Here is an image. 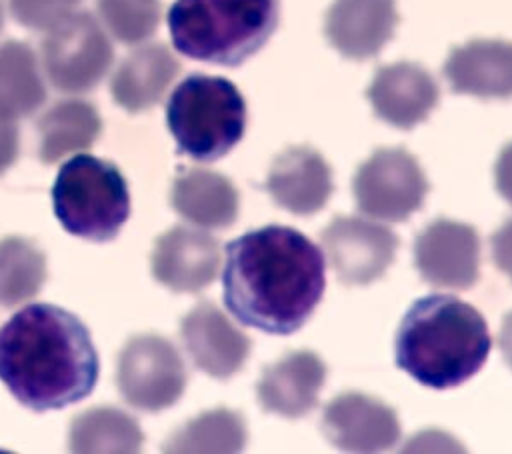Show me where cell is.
I'll return each mask as SVG.
<instances>
[{"instance_id":"9","label":"cell","mask_w":512,"mask_h":454,"mask_svg":"<svg viewBox=\"0 0 512 454\" xmlns=\"http://www.w3.org/2000/svg\"><path fill=\"white\" fill-rule=\"evenodd\" d=\"M186 368L178 350L162 336L142 334L120 352L118 388L128 404L158 412L182 396Z\"/></svg>"},{"instance_id":"29","label":"cell","mask_w":512,"mask_h":454,"mask_svg":"<svg viewBox=\"0 0 512 454\" xmlns=\"http://www.w3.org/2000/svg\"><path fill=\"white\" fill-rule=\"evenodd\" d=\"M492 260L500 274L512 282V218L506 220L490 238Z\"/></svg>"},{"instance_id":"30","label":"cell","mask_w":512,"mask_h":454,"mask_svg":"<svg viewBox=\"0 0 512 454\" xmlns=\"http://www.w3.org/2000/svg\"><path fill=\"white\" fill-rule=\"evenodd\" d=\"M494 180L500 196L512 204V142L502 148L494 166Z\"/></svg>"},{"instance_id":"5","label":"cell","mask_w":512,"mask_h":454,"mask_svg":"<svg viewBox=\"0 0 512 454\" xmlns=\"http://www.w3.org/2000/svg\"><path fill=\"white\" fill-rule=\"evenodd\" d=\"M246 102L240 90L222 76L190 74L170 94L166 124L178 152L212 162L226 156L244 136Z\"/></svg>"},{"instance_id":"1","label":"cell","mask_w":512,"mask_h":454,"mask_svg":"<svg viewBox=\"0 0 512 454\" xmlns=\"http://www.w3.org/2000/svg\"><path fill=\"white\" fill-rule=\"evenodd\" d=\"M222 284L224 304L238 322L288 336L324 296V256L296 228L262 226L226 244Z\"/></svg>"},{"instance_id":"27","label":"cell","mask_w":512,"mask_h":454,"mask_svg":"<svg viewBox=\"0 0 512 454\" xmlns=\"http://www.w3.org/2000/svg\"><path fill=\"white\" fill-rule=\"evenodd\" d=\"M96 4L110 34L124 44H140L158 28L160 0H96Z\"/></svg>"},{"instance_id":"22","label":"cell","mask_w":512,"mask_h":454,"mask_svg":"<svg viewBox=\"0 0 512 454\" xmlns=\"http://www.w3.org/2000/svg\"><path fill=\"white\" fill-rule=\"evenodd\" d=\"M102 132L98 110L86 100H62L38 120L40 158L46 164L60 160L70 152L90 148Z\"/></svg>"},{"instance_id":"20","label":"cell","mask_w":512,"mask_h":454,"mask_svg":"<svg viewBox=\"0 0 512 454\" xmlns=\"http://www.w3.org/2000/svg\"><path fill=\"white\" fill-rule=\"evenodd\" d=\"M180 72V62L164 44L136 48L114 72L110 90L118 106L142 112L158 104Z\"/></svg>"},{"instance_id":"13","label":"cell","mask_w":512,"mask_h":454,"mask_svg":"<svg viewBox=\"0 0 512 454\" xmlns=\"http://www.w3.org/2000/svg\"><path fill=\"white\" fill-rule=\"evenodd\" d=\"M366 96L378 118L410 130L430 116L438 104L440 90L426 68L414 62H396L376 70Z\"/></svg>"},{"instance_id":"10","label":"cell","mask_w":512,"mask_h":454,"mask_svg":"<svg viewBox=\"0 0 512 454\" xmlns=\"http://www.w3.org/2000/svg\"><path fill=\"white\" fill-rule=\"evenodd\" d=\"M320 242L346 286H366L384 276L400 244L396 232L358 216H336L322 230Z\"/></svg>"},{"instance_id":"2","label":"cell","mask_w":512,"mask_h":454,"mask_svg":"<svg viewBox=\"0 0 512 454\" xmlns=\"http://www.w3.org/2000/svg\"><path fill=\"white\" fill-rule=\"evenodd\" d=\"M0 380L34 412L86 398L98 380L88 328L60 306H26L0 328Z\"/></svg>"},{"instance_id":"21","label":"cell","mask_w":512,"mask_h":454,"mask_svg":"<svg viewBox=\"0 0 512 454\" xmlns=\"http://www.w3.org/2000/svg\"><path fill=\"white\" fill-rule=\"evenodd\" d=\"M174 210L204 228H228L240 208L236 186L222 174L192 168L182 172L172 186Z\"/></svg>"},{"instance_id":"32","label":"cell","mask_w":512,"mask_h":454,"mask_svg":"<svg viewBox=\"0 0 512 454\" xmlns=\"http://www.w3.org/2000/svg\"><path fill=\"white\" fill-rule=\"evenodd\" d=\"M498 342H500V350H502L506 364L512 368V312H508L502 320Z\"/></svg>"},{"instance_id":"28","label":"cell","mask_w":512,"mask_h":454,"mask_svg":"<svg viewBox=\"0 0 512 454\" xmlns=\"http://www.w3.org/2000/svg\"><path fill=\"white\" fill-rule=\"evenodd\" d=\"M12 16L26 28L48 30L72 14L82 0H8Z\"/></svg>"},{"instance_id":"12","label":"cell","mask_w":512,"mask_h":454,"mask_svg":"<svg viewBox=\"0 0 512 454\" xmlns=\"http://www.w3.org/2000/svg\"><path fill=\"white\" fill-rule=\"evenodd\" d=\"M322 432L344 452H382L398 442L400 420L382 400L344 392L326 404Z\"/></svg>"},{"instance_id":"26","label":"cell","mask_w":512,"mask_h":454,"mask_svg":"<svg viewBox=\"0 0 512 454\" xmlns=\"http://www.w3.org/2000/svg\"><path fill=\"white\" fill-rule=\"evenodd\" d=\"M46 280L44 252L26 238L0 240V306H16L38 294Z\"/></svg>"},{"instance_id":"4","label":"cell","mask_w":512,"mask_h":454,"mask_svg":"<svg viewBox=\"0 0 512 454\" xmlns=\"http://www.w3.org/2000/svg\"><path fill=\"white\" fill-rule=\"evenodd\" d=\"M280 0H176L168 12L174 48L194 60L240 66L270 40Z\"/></svg>"},{"instance_id":"14","label":"cell","mask_w":512,"mask_h":454,"mask_svg":"<svg viewBox=\"0 0 512 454\" xmlns=\"http://www.w3.org/2000/svg\"><path fill=\"white\" fill-rule=\"evenodd\" d=\"M192 362L212 378H230L250 354V338L240 332L212 302L196 304L180 324Z\"/></svg>"},{"instance_id":"6","label":"cell","mask_w":512,"mask_h":454,"mask_svg":"<svg viewBox=\"0 0 512 454\" xmlns=\"http://www.w3.org/2000/svg\"><path fill=\"white\" fill-rule=\"evenodd\" d=\"M54 214L74 236L112 240L130 214L122 172L108 160L78 154L62 164L52 188Z\"/></svg>"},{"instance_id":"33","label":"cell","mask_w":512,"mask_h":454,"mask_svg":"<svg viewBox=\"0 0 512 454\" xmlns=\"http://www.w3.org/2000/svg\"><path fill=\"white\" fill-rule=\"evenodd\" d=\"M2 22H4V14H2V2H0V30H2Z\"/></svg>"},{"instance_id":"23","label":"cell","mask_w":512,"mask_h":454,"mask_svg":"<svg viewBox=\"0 0 512 454\" xmlns=\"http://www.w3.org/2000/svg\"><path fill=\"white\" fill-rule=\"evenodd\" d=\"M46 100L38 62L24 42L0 46V120L14 122L36 112Z\"/></svg>"},{"instance_id":"17","label":"cell","mask_w":512,"mask_h":454,"mask_svg":"<svg viewBox=\"0 0 512 454\" xmlns=\"http://www.w3.org/2000/svg\"><path fill=\"white\" fill-rule=\"evenodd\" d=\"M334 190L332 168L322 154L310 146H290L270 164L266 192L272 200L298 216L324 208Z\"/></svg>"},{"instance_id":"8","label":"cell","mask_w":512,"mask_h":454,"mask_svg":"<svg viewBox=\"0 0 512 454\" xmlns=\"http://www.w3.org/2000/svg\"><path fill=\"white\" fill-rule=\"evenodd\" d=\"M358 210L372 218L400 222L422 208L428 180L404 148H378L354 174Z\"/></svg>"},{"instance_id":"15","label":"cell","mask_w":512,"mask_h":454,"mask_svg":"<svg viewBox=\"0 0 512 454\" xmlns=\"http://www.w3.org/2000/svg\"><path fill=\"white\" fill-rule=\"evenodd\" d=\"M220 246L208 232L174 226L164 232L152 252L154 278L174 292H198L218 274Z\"/></svg>"},{"instance_id":"16","label":"cell","mask_w":512,"mask_h":454,"mask_svg":"<svg viewBox=\"0 0 512 454\" xmlns=\"http://www.w3.org/2000/svg\"><path fill=\"white\" fill-rule=\"evenodd\" d=\"M400 22L396 0H334L326 12L328 42L350 60H368L384 48Z\"/></svg>"},{"instance_id":"25","label":"cell","mask_w":512,"mask_h":454,"mask_svg":"<svg viewBox=\"0 0 512 454\" xmlns=\"http://www.w3.org/2000/svg\"><path fill=\"white\" fill-rule=\"evenodd\" d=\"M246 420L240 412L216 408L186 422L166 444V452H240L246 444Z\"/></svg>"},{"instance_id":"3","label":"cell","mask_w":512,"mask_h":454,"mask_svg":"<svg viewBox=\"0 0 512 454\" xmlns=\"http://www.w3.org/2000/svg\"><path fill=\"white\" fill-rule=\"evenodd\" d=\"M492 338L484 316L450 294L416 300L394 342L398 368L416 382L446 390L472 378L486 362Z\"/></svg>"},{"instance_id":"19","label":"cell","mask_w":512,"mask_h":454,"mask_svg":"<svg viewBox=\"0 0 512 454\" xmlns=\"http://www.w3.org/2000/svg\"><path fill=\"white\" fill-rule=\"evenodd\" d=\"M444 76L458 94L482 100L512 98V42L478 38L452 48L444 62Z\"/></svg>"},{"instance_id":"31","label":"cell","mask_w":512,"mask_h":454,"mask_svg":"<svg viewBox=\"0 0 512 454\" xmlns=\"http://www.w3.org/2000/svg\"><path fill=\"white\" fill-rule=\"evenodd\" d=\"M18 156V128L14 122L0 120V174L12 166Z\"/></svg>"},{"instance_id":"7","label":"cell","mask_w":512,"mask_h":454,"mask_svg":"<svg viewBox=\"0 0 512 454\" xmlns=\"http://www.w3.org/2000/svg\"><path fill=\"white\" fill-rule=\"evenodd\" d=\"M40 54L52 86L72 94L94 88L114 58L108 36L88 12H72L48 28Z\"/></svg>"},{"instance_id":"18","label":"cell","mask_w":512,"mask_h":454,"mask_svg":"<svg viewBox=\"0 0 512 454\" xmlns=\"http://www.w3.org/2000/svg\"><path fill=\"white\" fill-rule=\"evenodd\" d=\"M326 380L322 358L310 350L288 352L262 370L256 396L266 412L302 418L316 408Z\"/></svg>"},{"instance_id":"11","label":"cell","mask_w":512,"mask_h":454,"mask_svg":"<svg viewBox=\"0 0 512 454\" xmlns=\"http://www.w3.org/2000/svg\"><path fill=\"white\" fill-rule=\"evenodd\" d=\"M414 262L430 286L468 290L480 276V236L470 224L438 218L418 232Z\"/></svg>"},{"instance_id":"24","label":"cell","mask_w":512,"mask_h":454,"mask_svg":"<svg viewBox=\"0 0 512 454\" xmlns=\"http://www.w3.org/2000/svg\"><path fill=\"white\" fill-rule=\"evenodd\" d=\"M142 440L138 422L108 406L82 412L70 426V448L74 452H136Z\"/></svg>"}]
</instances>
